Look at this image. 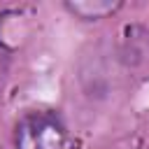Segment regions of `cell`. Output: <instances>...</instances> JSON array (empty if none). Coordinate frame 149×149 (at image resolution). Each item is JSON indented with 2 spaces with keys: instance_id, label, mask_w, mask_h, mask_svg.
<instances>
[{
  "instance_id": "obj_1",
  "label": "cell",
  "mask_w": 149,
  "mask_h": 149,
  "mask_svg": "<svg viewBox=\"0 0 149 149\" xmlns=\"http://www.w3.org/2000/svg\"><path fill=\"white\" fill-rule=\"evenodd\" d=\"M14 149H68V128L56 112H30L16 123Z\"/></svg>"
},
{
  "instance_id": "obj_2",
  "label": "cell",
  "mask_w": 149,
  "mask_h": 149,
  "mask_svg": "<svg viewBox=\"0 0 149 149\" xmlns=\"http://www.w3.org/2000/svg\"><path fill=\"white\" fill-rule=\"evenodd\" d=\"M63 7L81 21H100V19L116 14L123 7V2H119V0H93V2L91 0H68Z\"/></svg>"
}]
</instances>
